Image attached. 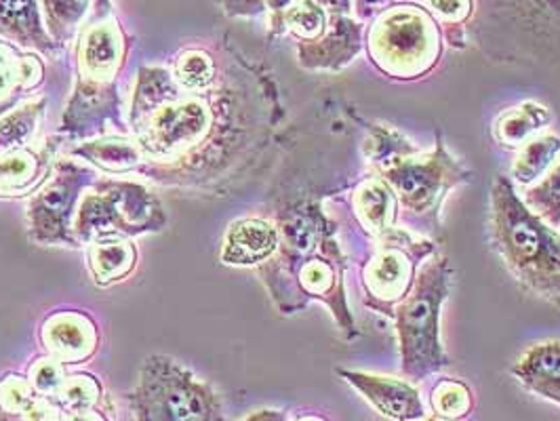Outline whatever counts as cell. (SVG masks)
Wrapping results in <instances>:
<instances>
[{
    "instance_id": "f35d334b",
    "label": "cell",
    "mask_w": 560,
    "mask_h": 421,
    "mask_svg": "<svg viewBox=\"0 0 560 421\" xmlns=\"http://www.w3.org/2000/svg\"><path fill=\"white\" fill-rule=\"evenodd\" d=\"M295 421H329L327 418H323V416H312V413H308V416H300L298 420Z\"/></svg>"
},
{
    "instance_id": "ac0fdd59",
    "label": "cell",
    "mask_w": 560,
    "mask_h": 421,
    "mask_svg": "<svg viewBox=\"0 0 560 421\" xmlns=\"http://www.w3.org/2000/svg\"><path fill=\"white\" fill-rule=\"evenodd\" d=\"M350 207L364 234L373 241L398 225V200L390 184L375 171H366L350 190Z\"/></svg>"
},
{
    "instance_id": "6da1fadb",
    "label": "cell",
    "mask_w": 560,
    "mask_h": 421,
    "mask_svg": "<svg viewBox=\"0 0 560 421\" xmlns=\"http://www.w3.org/2000/svg\"><path fill=\"white\" fill-rule=\"evenodd\" d=\"M284 116L275 77L236 51L205 84L143 66L127 127L140 156L136 173L171 192L228 197L266 171Z\"/></svg>"
},
{
    "instance_id": "f1b7e54d",
    "label": "cell",
    "mask_w": 560,
    "mask_h": 421,
    "mask_svg": "<svg viewBox=\"0 0 560 421\" xmlns=\"http://www.w3.org/2000/svg\"><path fill=\"white\" fill-rule=\"evenodd\" d=\"M89 9L91 0H43L45 28L59 49L79 36Z\"/></svg>"
},
{
    "instance_id": "7a4b0ae2",
    "label": "cell",
    "mask_w": 560,
    "mask_h": 421,
    "mask_svg": "<svg viewBox=\"0 0 560 421\" xmlns=\"http://www.w3.org/2000/svg\"><path fill=\"white\" fill-rule=\"evenodd\" d=\"M272 222L279 230L275 255L257 266L270 300L280 314H298L310 304L331 312L348 341L361 336L348 304V257L337 241L339 225L325 211L323 195L300 192L280 200Z\"/></svg>"
},
{
    "instance_id": "d6986e66",
    "label": "cell",
    "mask_w": 560,
    "mask_h": 421,
    "mask_svg": "<svg viewBox=\"0 0 560 421\" xmlns=\"http://www.w3.org/2000/svg\"><path fill=\"white\" fill-rule=\"evenodd\" d=\"M45 81L43 59L0 38V116L11 113Z\"/></svg>"
},
{
    "instance_id": "4316f807",
    "label": "cell",
    "mask_w": 560,
    "mask_h": 421,
    "mask_svg": "<svg viewBox=\"0 0 560 421\" xmlns=\"http://www.w3.org/2000/svg\"><path fill=\"white\" fill-rule=\"evenodd\" d=\"M421 4L441 26L445 45L464 51L468 47V30L477 15V0H421Z\"/></svg>"
},
{
    "instance_id": "cb8c5ba5",
    "label": "cell",
    "mask_w": 560,
    "mask_h": 421,
    "mask_svg": "<svg viewBox=\"0 0 560 421\" xmlns=\"http://www.w3.org/2000/svg\"><path fill=\"white\" fill-rule=\"evenodd\" d=\"M70 156L83 159L91 167L104 171L108 175H129L136 173L140 165L138 148L127 136H113L100 140L83 141L70 150Z\"/></svg>"
},
{
    "instance_id": "1f68e13d",
    "label": "cell",
    "mask_w": 560,
    "mask_h": 421,
    "mask_svg": "<svg viewBox=\"0 0 560 421\" xmlns=\"http://www.w3.org/2000/svg\"><path fill=\"white\" fill-rule=\"evenodd\" d=\"M66 377H68L66 365H61L51 356L38 359L34 365L30 366L28 379L38 393H57L61 388V384L66 382Z\"/></svg>"
},
{
    "instance_id": "e0dca14e",
    "label": "cell",
    "mask_w": 560,
    "mask_h": 421,
    "mask_svg": "<svg viewBox=\"0 0 560 421\" xmlns=\"http://www.w3.org/2000/svg\"><path fill=\"white\" fill-rule=\"evenodd\" d=\"M279 247V230L272 218H243L228 225L220 259L225 266L257 268Z\"/></svg>"
},
{
    "instance_id": "5bb4252c",
    "label": "cell",
    "mask_w": 560,
    "mask_h": 421,
    "mask_svg": "<svg viewBox=\"0 0 560 421\" xmlns=\"http://www.w3.org/2000/svg\"><path fill=\"white\" fill-rule=\"evenodd\" d=\"M364 49V24L354 15H329L325 34L312 43H298V61L304 70L339 72Z\"/></svg>"
},
{
    "instance_id": "8d00e7d4",
    "label": "cell",
    "mask_w": 560,
    "mask_h": 421,
    "mask_svg": "<svg viewBox=\"0 0 560 421\" xmlns=\"http://www.w3.org/2000/svg\"><path fill=\"white\" fill-rule=\"evenodd\" d=\"M243 421H289V416L284 411H279V409H261V411H255Z\"/></svg>"
},
{
    "instance_id": "7402d4cb",
    "label": "cell",
    "mask_w": 560,
    "mask_h": 421,
    "mask_svg": "<svg viewBox=\"0 0 560 421\" xmlns=\"http://www.w3.org/2000/svg\"><path fill=\"white\" fill-rule=\"evenodd\" d=\"M86 266L97 286H113L133 274L138 249L127 238H97L86 245Z\"/></svg>"
},
{
    "instance_id": "8fae6325",
    "label": "cell",
    "mask_w": 560,
    "mask_h": 421,
    "mask_svg": "<svg viewBox=\"0 0 560 421\" xmlns=\"http://www.w3.org/2000/svg\"><path fill=\"white\" fill-rule=\"evenodd\" d=\"M439 253V243L396 225L373 238V249L361 261L364 306L393 320L396 306L411 293L425 259Z\"/></svg>"
},
{
    "instance_id": "603a6c76",
    "label": "cell",
    "mask_w": 560,
    "mask_h": 421,
    "mask_svg": "<svg viewBox=\"0 0 560 421\" xmlns=\"http://www.w3.org/2000/svg\"><path fill=\"white\" fill-rule=\"evenodd\" d=\"M550 122L552 113L546 106L537 102H523L495 118L493 138L505 150H521L527 141L541 136Z\"/></svg>"
},
{
    "instance_id": "30bf717a",
    "label": "cell",
    "mask_w": 560,
    "mask_h": 421,
    "mask_svg": "<svg viewBox=\"0 0 560 421\" xmlns=\"http://www.w3.org/2000/svg\"><path fill=\"white\" fill-rule=\"evenodd\" d=\"M167 225L163 204L143 184L129 179H97L84 192L74 238L83 247L97 238H136Z\"/></svg>"
},
{
    "instance_id": "d6a6232c",
    "label": "cell",
    "mask_w": 560,
    "mask_h": 421,
    "mask_svg": "<svg viewBox=\"0 0 560 421\" xmlns=\"http://www.w3.org/2000/svg\"><path fill=\"white\" fill-rule=\"evenodd\" d=\"M66 402L70 405V413L66 421H114L113 402L108 396L97 402H83V405L70 402V400H66Z\"/></svg>"
},
{
    "instance_id": "9c48e42d",
    "label": "cell",
    "mask_w": 560,
    "mask_h": 421,
    "mask_svg": "<svg viewBox=\"0 0 560 421\" xmlns=\"http://www.w3.org/2000/svg\"><path fill=\"white\" fill-rule=\"evenodd\" d=\"M127 402L136 421H225L213 386L161 354L143 361Z\"/></svg>"
},
{
    "instance_id": "ba28073f",
    "label": "cell",
    "mask_w": 560,
    "mask_h": 421,
    "mask_svg": "<svg viewBox=\"0 0 560 421\" xmlns=\"http://www.w3.org/2000/svg\"><path fill=\"white\" fill-rule=\"evenodd\" d=\"M364 51L384 77L416 83L441 63L445 40L441 26L421 2L402 0L369 22Z\"/></svg>"
},
{
    "instance_id": "e575fe53",
    "label": "cell",
    "mask_w": 560,
    "mask_h": 421,
    "mask_svg": "<svg viewBox=\"0 0 560 421\" xmlns=\"http://www.w3.org/2000/svg\"><path fill=\"white\" fill-rule=\"evenodd\" d=\"M402 0H354V15L359 22H371L377 13Z\"/></svg>"
},
{
    "instance_id": "4fadbf2b",
    "label": "cell",
    "mask_w": 560,
    "mask_h": 421,
    "mask_svg": "<svg viewBox=\"0 0 560 421\" xmlns=\"http://www.w3.org/2000/svg\"><path fill=\"white\" fill-rule=\"evenodd\" d=\"M336 373L361 394L380 416L393 421H421L425 418L420 390L413 384L352 369H337Z\"/></svg>"
},
{
    "instance_id": "5b68a950",
    "label": "cell",
    "mask_w": 560,
    "mask_h": 421,
    "mask_svg": "<svg viewBox=\"0 0 560 421\" xmlns=\"http://www.w3.org/2000/svg\"><path fill=\"white\" fill-rule=\"evenodd\" d=\"M470 32L491 61L560 66V0H477Z\"/></svg>"
},
{
    "instance_id": "f546056e",
    "label": "cell",
    "mask_w": 560,
    "mask_h": 421,
    "mask_svg": "<svg viewBox=\"0 0 560 421\" xmlns=\"http://www.w3.org/2000/svg\"><path fill=\"white\" fill-rule=\"evenodd\" d=\"M430 409L439 420H468L475 411V394L462 379L441 377L430 390Z\"/></svg>"
},
{
    "instance_id": "83f0119b",
    "label": "cell",
    "mask_w": 560,
    "mask_h": 421,
    "mask_svg": "<svg viewBox=\"0 0 560 421\" xmlns=\"http://www.w3.org/2000/svg\"><path fill=\"white\" fill-rule=\"evenodd\" d=\"M47 97L28 100L0 116V152L24 148L36 143L40 120L45 116Z\"/></svg>"
},
{
    "instance_id": "d590c367",
    "label": "cell",
    "mask_w": 560,
    "mask_h": 421,
    "mask_svg": "<svg viewBox=\"0 0 560 421\" xmlns=\"http://www.w3.org/2000/svg\"><path fill=\"white\" fill-rule=\"evenodd\" d=\"M329 15H354V0H316Z\"/></svg>"
},
{
    "instance_id": "d4e9b609",
    "label": "cell",
    "mask_w": 560,
    "mask_h": 421,
    "mask_svg": "<svg viewBox=\"0 0 560 421\" xmlns=\"http://www.w3.org/2000/svg\"><path fill=\"white\" fill-rule=\"evenodd\" d=\"M327 26L329 13L316 0H293L270 26V38L291 34L298 43H312L325 34Z\"/></svg>"
},
{
    "instance_id": "52a82bcc",
    "label": "cell",
    "mask_w": 560,
    "mask_h": 421,
    "mask_svg": "<svg viewBox=\"0 0 560 421\" xmlns=\"http://www.w3.org/2000/svg\"><path fill=\"white\" fill-rule=\"evenodd\" d=\"M453 270L447 255L434 253L418 272L411 293L394 309L402 375L421 382L448 366L441 339V316L451 291Z\"/></svg>"
},
{
    "instance_id": "9a60e30c",
    "label": "cell",
    "mask_w": 560,
    "mask_h": 421,
    "mask_svg": "<svg viewBox=\"0 0 560 421\" xmlns=\"http://www.w3.org/2000/svg\"><path fill=\"white\" fill-rule=\"evenodd\" d=\"M57 138L0 152V198L34 197L56 167Z\"/></svg>"
},
{
    "instance_id": "ab89813d",
    "label": "cell",
    "mask_w": 560,
    "mask_h": 421,
    "mask_svg": "<svg viewBox=\"0 0 560 421\" xmlns=\"http://www.w3.org/2000/svg\"><path fill=\"white\" fill-rule=\"evenodd\" d=\"M421 421H443V420H439V418H423V420Z\"/></svg>"
},
{
    "instance_id": "484cf974",
    "label": "cell",
    "mask_w": 560,
    "mask_h": 421,
    "mask_svg": "<svg viewBox=\"0 0 560 421\" xmlns=\"http://www.w3.org/2000/svg\"><path fill=\"white\" fill-rule=\"evenodd\" d=\"M560 154V138L555 133H541L532 141H527L512 165V182L514 186L529 188L537 184L550 167L555 165L557 156Z\"/></svg>"
},
{
    "instance_id": "836d02e7",
    "label": "cell",
    "mask_w": 560,
    "mask_h": 421,
    "mask_svg": "<svg viewBox=\"0 0 560 421\" xmlns=\"http://www.w3.org/2000/svg\"><path fill=\"white\" fill-rule=\"evenodd\" d=\"M228 17H257L266 13L264 0H218Z\"/></svg>"
},
{
    "instance_id": "4dcf8cb0",
    "label": "cell",
    "mask_w": 560,
    "mask_h": 421,
    "mask_svg": "<svg viewBox=\"0 0 560 421\" xmlns=\"http://www.w3.org/2000/svg\"><path fill=\"white\" fill-rule=\"evenodd\" d=\"M523 202L546 224L560 227V163L521 195Z\"/></svg>"
},
{
    "instance_id": "74e56055",
    "label": "cell",
    "mask_w": 560,
    "mask_h": 421,
    "mask_svg": "<svg viewBox=\"0 0 560 421\" xmlns=\"http://www.w3.org/2000/svg\"><path fill=\"white\" fill-rule=\"evenodd\" d=\"M291 2H293V0H264L266 13L270 15V24H268V26H272V24L279 20L280 15L284 13V9H287Z\"/></svg>"
},
{
    "instance_id": "7c38bea8",
    "label": "cell",
    "mask_w": 560,
    "mask_h": 421,
    "mask_svg": "<svg viewBox=\"0 0 560 421\" xmlns=\"http://www.w3.org/2000/svg\"><path fill=\"white\" fill-rule=\"evenodd\" d=\"M97 182V173L72 156L57 159L47 184L30 197V241L36 245L72 247L81 245L74 238V218L84 192Z\"/></svg>"
},
{
    "instance_id": "ffe728a7",
    "label": "cell",
    "mask_w": 560,
    "mask_h": 421,
    "mask_svg": "<svg viewBox=\"0 0 560 421\" xmlns=\"http://www.w3.org/2000/svg\"><path fill=\"white\" fill-rule=\"evenodd\" d=\"M0 38L40 56H56L59 49L45 28L38 0H0Z\"/></svg>"
},
{
    "instance_id": "2e32d148",
    "label": "cell",
    "mask_w": 560,
    "mask_h": 421,
    "mask_svg": "<svg viewBox=\"0 0 560 421\" xmlns=\"http://www.w3.org/2000/svg\"><path fill=\"white\" fill-rule=\"evenodd\" d=\"M40 341L51 359L61 365H81L100 346L97 325L79 309H59L45 318Z\"/></svg>"
},
{
    "instance_id": "8992f818",
    "label": "cell",
    "mask_w": 560,
    "mask_h": 421,
    "mask_svg": "<svg viewBox=\"0 0 560 421\" xmlns=\"http://www.w3.org/2000/svg\"><path fill=\"white\" fill-rule=\"evenodd\" d=\"M382 175L398 200V224L439 243L443 234L441 211L448 192L472 182L475 173L448 152L441 131L430 152H407L394 156L382 167L371 168Z\"/></svg>"
},
{
    "instance_id": "3957f363",
    "label": "cell",
    "mask_w": 560,
    "mask_h": 421,
    "mask_svg": "<svg viewBox=\"0 0 560 421\" xmlns=\"http://www.w3.org/2000/svg\"><path fill=\"white\" fill-rule=\"evenodd\" d=\"M131 47L133 40L114 15L110 0H102V11L77 36V84L63 114V133L89 138L104 133L108 125H116L118 136L129 133L120 116L118 77Z\"/></svg>"
},
{
    "instance_id": "44dd1931",
    "label": "cell",
    "mask_w": 560,
    "mask_h": 421,
    "mask_svg": "<svg viewBox=\"0 0 560 421\" xmlns=\"http://www.w3.org/2000/svg\"><path fill=\"white\" fill-rule=\"evenodd\" d=\"M512 375L529 393L560 405V339H550L533 346L532 350L512 366Z\"/></svg>"
},
{
    "instance_id": "277c9868",
    "label": "cell",
    "mask_w": 560,
    "mask_h": 421,
    "mask_svg": "<svg viewBox=\"0 0 560 421\" xmlns=\"http://www.w3.org/2000/svg\"><path fill=\"white\" fill-rule=\"evenodd\" d=\"M491 243L516 282L560 309V230L523 202L510 177L491 186Z\"/></svg>"
}]
</instances>
